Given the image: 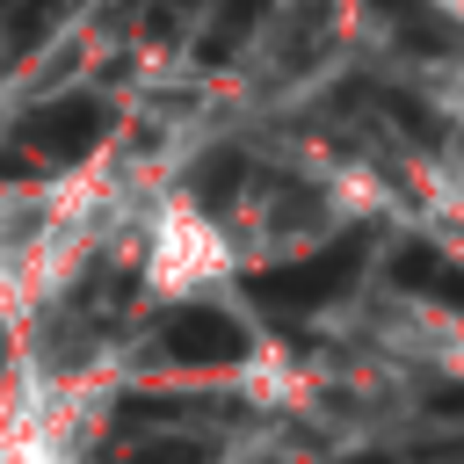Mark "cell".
<instances>
[{
	"instance_id": "1",
	"label": "cell",
	"mask_w": 464,
	"mask_h": 464,
	"mask_svg": "<svg viewBox=\"0 0 464 464\" xmlns=\"http://www.w3.org/2000/svg\"><path fill=\"white\" fill-rule=\"evenodd\" d=\"M232 268H239L232 232H225L203 203L167 196L160 218H152V232H145V290L174 304V297H203V290H218Z\"/></svg>"
},
{
	"instance_id": "2",
	"label": "cell",
	"mask_w": 464,
	"mask_h": 464,
	"mask_svg": "<svg viewBox=\"0 0 464 464\" xmlns=\"http://www.w3.org/2000/svg\"><path fill=\"white\" fill-rule=\"evenodd\" d=\"M435 14H450V22H464V0H435Z\"/></svg>"
}]
</instances>
